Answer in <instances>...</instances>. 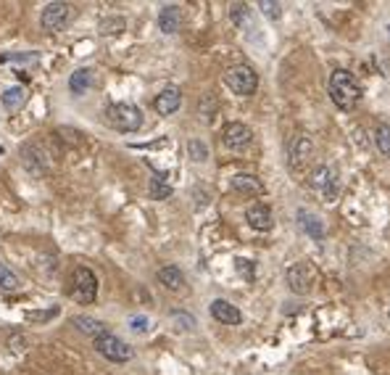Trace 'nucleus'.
<instances>
[{
	"label": "nucleus",
	"instance_id": "7c9ffc66",
	"mask_svg": "<svg viewBox=\"0 0 390 375\" xmlns=\"http://www.w3.org/2000/svg\"><path fill=\"white\" fill-rule=\"evenodd\" d=\"M171 317H174V320H180V323H185V325H182V328H185V330H190V328H193V325H195V320H193V317H187V315H180V312H174V315H171Z\"/></svg>",
	"mask_w": 390,
	"mask_h": 375
},
{
	"label": "nucleus",
	"instance_id": "2f4dec72",
	"mask_svg": "<svg viewBox=\"0 0 390 375\" xmlns=\"http://www.w3.org/2000/svg\"><path fill=\"white\" fill-rule=\"evenodd\" d=\"M3 154H5V148H3V146H0V156H3Z\"/></svg>",
	"mask_w": 390,
	"mask_h": 375
},
{
	"label": "nucleus",
	"instance_id": "412c9836",
	"mask_svg": "<svg viewBox=\"0 0 390 375\" xmlns=\"http://www.w3.org/2000/svg\"><path fill=\"white\" fill-rule=\"evenodd\" d=\"M0 101H3V106H5L8 111H19V109L27 103V90H24V87H8V90L0 95Z\"/></svg>",
	"mask_w": 390,
	"mask_h": 375
},
{
	"label": "nucleus",
	"instance_id": "aec40b11",
	"mask_svg": "<svg viewBox=\"0 0 390 375\" xmlns=\"http://www.w3.org/2000/svg\"><path fill=\"white\" fill-rule=\"evenodd\" d=\"M148 193H151V198H156V201H164V198H169V196H171V185H169V180H167V174L156 172V174L151 177Z\"/></svg>",
	"mask_w": 390,
	"mask_h": 375
},
{
	"label": "nucleus",
	"instance_id": "39448f33",
	"mask_svg": "<svg viewBox=\"0 0 390 375\" xmlns=\"http://www.w3.org/2000/svg\"><path fill=\"white\" fill-rule=\"evenodd\" d=\"M224 85L230 87L235 95H254L256 87H258V74L248 64H238V67H230L224 71Z\"/></svg>",
	"mask_w": 390,
	"mask_h": 375
},
{
	"label": "nucleus",
	"instance_id": "f8f14e48",
	"mask_svg": "<svg viewBox=\"0 0 390 375\" xmlns=\"http://www.w3.org/2000/svg\"><path fill=\"white\" fill-rule=\"evenodd\" d=\"M245 220H248V225H251L254 230H258V233H269L271 227H274V214H271V209L267 204L248 206Z\"/></svg>",
	"mask_w": 390,
	"mask_h": 375
},
{
	"label": "nucleus",
	"instance_id": "a211bd4d",
	"mask_svg": "<svg viewBox=\"0 0 390 375\" xmlns=\"http://www.w3.org/2000/svg\"><path fill=\"white\" fill-rule=\"evenodd\" d=\"M71 323H74V328H77L80 333H85V336H90L93 341H95L98 336H103V333H108V328H106V323H101V320H95V317H85V315H80V317H74Z\"/></svg>",
	"mask_w": 390,
	"mask_h": 375
},
{
	"label": "nucleus",
	"instance_id": "4be33fe9",
	"mask_svg": "<svg viewBox=\"0 0 390 375\" xmlns=\"http://www.w3.org/2000/svg\"><path fill=\"white\" fill-rule=\"evenodd\" d=\"M21 286V280H19V275L5 264V262H0V291H16Z\"/></svg>",
	"mask_w": 390,
	"mask_h": 375
},
{
	"label": "nucleus",
	"instance_id": "f03ea898",
	"mask_svg": "<svg viewBox=\"0 0 390 375\" xmlns=\"http://www.w3.org/2000/svg\"><path fill=\"white\" fill-rule=\"evenodd\" d=\"M106 122L119 133H137L143 127V111L135 103H111L106 109Z\"/></svg>",
	"mask_w": 390,
	"mask_h": 375
},
{
	"label": "nucleus",
	"instance_id": "20e7f679",
	"mask_svg": "<svg viewBox=\"0 0 390 375\" xmlns=\"http://www.w3.org/2000/svg\"><path fill=\"white\" fill-rule=\"evenodd\" d=\"M69 293L74 302L80 304H93L98 296V277L90 267H74L71 270V283H69Z\"/></svg>",
	"mask_w": 390,
	"mask_h": 375
},
{
	"label": "nucleus",
	"instance_id": "0eeeda50",
	"mask_svg": "<svg viewBox=\"0 0 390 375\" xmlns=\"http://www.w3.org/2000/svg\"><path fill=\"white\" fill-rule=\"evenodd\" d=\"M74 16V11H71V5L69 3H48L45 8H42V27L45 30H51V32H58V30H64L69 21Z\"/></svg>",
	"mask_w": 390,
	"mask_h": 375
},
{
	"label": "nucleus",
	"instance_id": "5701e85b",
	"mask_svg": "<svg viewBox=\"0 0 390 375\" xmlns=\"http://www.w3.org/2000/svg\"><path fill=\"white\" fill-rule=\"evenodd\" d=\"M374 140H377V148L382 156H390V124L388 122H380L377 130H374Z\"/></svg>",
	"mask_w": 390,
	"mask_h": 375
},
{
	"label": "nucleus",
	"instance_id": "cd10ccee",
	"mask_svg": "<svg viewBox=\"0 0 390 375\" xmlns=\"http://www.w3.org/2000/svg\"><path fill=\"white\" fill-rule=\"evenodd\" d=\"M58 315V309L53 307L48 309V312H27V320H32V323H48V320H53Z\"/></svg>",
	"mask_w": 390,
	"mask_h": 375
},
{
	"label": "nucleus",
	"instance_id": "473e14b6",
	"mask_svg": "<svg viewBox=\"0 0 390 375\" xmlns=\"http://www.w3.org/2000/svg\"><path fill=\"white\" fill-rule=\"evenodd\" d=\"M388 34H390V24H388Z\"/></svg>",
	"mask_w": 390,
	"mask_h": 375
},
{
	"label": "nucleus",
	"instance_id": "ddd939ff",
	"mask_svg": "<svg viewBox=\"0 0 390 375\" xmlns=\"http://www.w3.org/2000/svg\"><path fill=\"white\" fill-rule=\"evenodd\" d=\"M211 317L221 325H240L243 323V312L235 304L224 302V299H214L211 302Z\"/></svg>",
	"mask_w": 390,
	"mask_h": 375
},
{
	"label": "nucleus",
	"instance_id": "dca6fc26",
	"mask_svg": "<svg viewBox=\"0 0 390 375\" xmlns=\"http://www.w3.org/2000/svg\"><path fill=\"white\" fill-rule=\"evenodd\" d=\"M298 225H301V230H304L308 238L324 240V222L319 220L317 214H311V212L301 209V212H298Z\"/></svg>",
	"mask_w": 390,
	"mask_h": 375
},
{
	"label": "nucleus",
	"instance_id": "c756f323",
	"mask_svg": "<svg viewBox=\"0 0 390 375\" xmlns=\"http://www.w3.org/2000/svg\"><path fill=\"white\" fill-rule=\"evenodd\" d=\"M214 111H217V101L211 98V95H206L204 101H201V114H204L206 122L214 120Z\"/></svg>",
	"mask_w": 390,
	"mask_h": 375
},
{
	"label": "nucleus",
	"instance_id": "b1692460",
	"mask_svg": "<svg viewBox=\"0 0 390 375\" xmlns=\"http://www.w3.org/2000/svg\"><path fill=\"white\" fill-rule=\"evenodd\" d=\"M187 154H190V159H193V161L204 164L206 159H208V146H206V143H201V140H190V143H187Z\"/></svg>",
	"mask_w": 390,
	"mask_h": 375
},
{
	"label": "nucleus",
	"instance_id": "c85d7f7f",
	"mask_svg": "<svg viewBox=\"0 0 390 375\" xmlns=\"http://www.w3.org/2000/svg\"><path fill=\"white\" fill-rule=\"evenodd\" d=\"M130 328H132L135 333H148V330H151V320L143 317V315H135V317L130 320Z\"/></svg>",
	"mask_w": 390,
	"mask_h": 375
},
{
	"label": "nucleus",
	"instance_id": "9b49d317",
	"mask_svg": "<svg viewBox=\"0 0 390 375\" xmlns=\"http://www.w3.org/2000/svg\"><path fill=\"white\" fill-rule=\"evenodd\" d=\"M311 154H314V143H311V137L308 135H295L293 137V143H290V167L293 170H301L306 161L311 159Z\"/></svg>",
	"mask_w": 390,
	"mask_h": 375
},
{
	"label": "nucleus",
	"instance_id": "6ab92c4d",
	"mask_svg": "<svg viewBox=\"0 0 390 375\" xmlns=\"http://www.w3.org/2000/svg\"><path fill=\"white\" fill-rule=\"evenodd\" d=\"M93 87V69H77L71 77H69V90L74 95H82Z\"/></svg>",
	"mask_w": 390,
	"mask_h": 375
},
{
	"label": "nucleus",
	"instance_id": "9d476101",
	"mask_svg": "<svg viewBox=\"0 0 390 375\" xmlns=\"http://www.w3.org/2000/svg\"><path fill=\"white\" fill-rule=\"evenodd\" d=\"M182 106V90L180 87H164L158 95H156V101H153V109L161 114V117H169V114H174L177 109Z\"/></svg>",
	"mask_w": 390,
	"mask_h": 375
},
{
	"label": "nucleus",
	"instance_id": "bb28decb",
	"mask_svg": "<svg viewBox=\"0 0 390 375\" xmlns=\"http://www.w3.org/2000/svg\"><path fill=\"white\" fill-rule=\"evenodd\" d=\"M235 267H238V273L245 277V280H254V275H256V264L251 262V259H238L235 262Z\"/></svg>",
	"mask_w": 390,
	"mask_h": 375
},
{
	"label": "nucleus",
	"instance_id": "4468645a",
	"mask_svg": "<svg viewBox=\"0 0 390 375\" xmlns=\"http://www.w3.org/2000/svg\"><path fill=\"white\" fill-rule=\"evenodd\" d=\"M156 277H158V283H161L167 291H171V293L185 291V275H182V270H180V267H174V264H169V267H161Z\"/></svg>",
	"mask_w": 390,
	"mask_h": 375
},
{
	"label": "nucleus",
	"instance_id": "6e6552de",
	"mask_svg": "<svg viewBox=\"0 0 390 375\" xmlns=\"http://www.w3.org/2000/svg\"><path fill=\"white\" fill-rule=\"evenodd\" d=\"M251 140H254V133H251V127L243 124V122H230V124L221 130V143H224L230 151L245 148Z\"/></svg>",
	"mask_w": 390,
	"mask_h": 375
},
{
	"label": "nucleus",
	"instance_id": "f3484780",
	"mask_svg": "<svg viewBox=\"0 0 390 375\" xmlns=\"http://www.w3.org/2000/svg\"><path fill=\"white\" fill-rule=\"evenodd\" d=\"M180 21H182V14H180V5H164L158 11V30L164 34H174L180 30Z\"/></svg>",
	"mask_w": 390,
	"mask_h": 375
},
{
	"label": "nucleus",
	"instance_id": "393cba45",
	"mask_svg": "<svg viewBox=\"0 0 390 375\" xmlns=\"http://www.w3.org/2000/svg\"><path fill=\"white\" fill-rule=\"evenodd\" d=\"M258 8H261V14L267 19H271V21H277V19L282 16V5L280 3H274V0H261L258 3Z\"/></svg>",
	"mask_w": 390,
	"mask_h": 375
},
{
	"label": "nucleus",
	"instance_id": "1a4fd4ad",
	"mask_svg": "<svg viewBox=\"0 0 390 375\" xmlns=\"http://www.w3.org/2000/svg\"><path fill=\"white\" fill-rule=\"evenodd\" d=\"M285 280H288V288L293 293H298V296H304L311 291L314 286V275H311V267L304 264V262H298V264H293L288 267V273H285Z\"/></svg>",
	"mask_w": 390,
	"mask_h": 375
},
{
	"label": "nucleus",
	"instance_id": "f257e3e1",
	"mask_svg": "<svg viewBox=\"0 0 390 375\" xmlns=\"http://www.w3.org/2000/svg\"><path fill=\"white\" fill-rule=\"evenodd\" d=\"M330 98H332V103L338 106L340 111L356 109L358 101H361V85H358V80L351 71H345V69H335L330 74Z\"/></svg>",
	"mask_w": 390,
	"mask_h": 375
},
{
	"label": "nucleus",
	"instance_id": "7ed1b4c3",
	"mask_svg": "<svg viewBox=\"0 0 390 375\" xmlns=\"http://www.w3.org/2000/svg\"><path fill=\"white\" fill-rule=\"evenodd\" d=\"M308 185H311V190H314V193H317L322 201H327V204L338 201L340 180H338V170H335V167H330V164H319L317 170L311 172Z\"/></svg>",
	"mask_w": 390,
	"mask_h": 375
},
{
	"label": "nucleus",
	"instance_id": "2eb2a0df",
	"mask_svg": "<svg viewBox=\"0 0 390 375\" xmlns=\"http://www.w3.org/2000/svg\"><path fill=\"white\" fill-rule=\"evenodd\" d=\"M232 190H235V193H243V196H261V193H264V183H261L256 174L240 172V174L232 177Z\"/></svg>",
	"mask_w": 390,
	"mask_h": 375
},
{
	"label": "nucleus",
	"instance_id": "a878e982",
	"mask_svg": "<svg viewBox=\"0 0 390 375\" xmlns=\"http://www.w3.org/2000/svg\"><path fill=\"white\" fill-rule=\"evenodd\" d=\"M230 19H232L238 27H243V24L248 21V5H245V3H232V5H230Z\"/></svg>",
	"mask_w": 390,
	"mask_h": 375
},
{
	"label": "nucleus",
	"instance_id": "72a5a7b5",
	"mask_svg": "<svg viewBox=\"0 0 390 375\" xmlns=\"http://www.w3.org/2000/svg\"><path fill=\"white\" fill-rule=\"evenodd\" d=\"M388 317H390V307H388Z\"/></svg>",
	"mask_w": 390,
	"mask_h": 375
},
{
	"label": "nucleus",
	"instance_id": "423d86ee",
	"mask_svg": "<svg viewBox=\"0 0 390 375\" xmlns=\"http://www.w3.org/2000/svg\"><path fill=\"white\" fill-rule=\"evenodd\" d=\"M93 346H95V352H98L103 359H108V362H119L121 365V362H130V359L135 357L132 346H127V343L121 341L119 336H114L111 330L98 336V339L93 341Z\"/></svg>",
	"mask_w": 390,
	"mask_h": 375
}]
</instances>
